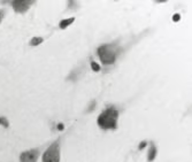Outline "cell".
Here are the masks:
<instances>
[{
  "label": "cell",
  "mask_w": 192,
  "mask_h": 162,
  "mask_svg": "<svg viewBox=\"0 0 192 162\" xmlns=\"http://www.w3.org/2000/svg\"><path fill=\"white\" fill-rule=\"evenodd\" d=\"M119 112L113 107L105 109L98 117V125L104 130H114L117 128Z\"/></svg>",
  "instance_id": "cell-1"
},
{
  "label": "cell",
  "mask_w": 192,
  "mask_h": 162,
  "mask_svg": "<svg viewBox=\"0 0 192 162\" xmlns=\"http://www.w3.org/2000/svg\"><path fill=\"white\" fill-rule=\"evenodd\" d=\"M121 51L119 44L112 43V44H105L98 48V55L100 61L104 65H113L116 61L117 54Z\"/></svg>",
  "instance_id": "cell-2"
},
{
  "label": "cell",
  "mask_w": 192,
  "mask_h": 162,
  "mask_svg": "<svg viewBox=\"0 0 192 162\" xmlns=\"http://www.w3.org/2000/svg\"><path fill=\"white\" fill-rule=\"evenodd\" d=\"M43 162H60V145L59 140L54 143L45 151L43 155Z\"/></svg>",
  "instance_id": "cell-3"
},
{
  "label": "cell",
  "mask_w": 192,
  "mask_h": 162,
  "mask_svg": "<svg viewBox=\"0 0 192 162\" xmlns=\"http://www.w3.org/2000/svg\"><path fill=\"white\" fill-rule=\"evenodd\" d=\"M33 4H35V1H32V0H16V1L12 2L14 11L21 14L26 13L31 7V5H33Z\"/></svg>",
  "instance_id": "cell-4"
},
{
  "label": "cell",
  "mask_w": 192,
  "mask_h": 162,
  "mask_svg": "<svg viewBox=\"0 0 192 162\" xmlns=\"http://www.w3.org/2000/svg\"><path fill=\"white\" fill-rule=\"evenodd\" d=\"M39 156V149L32 148L27 152H23L20 156L21 162H37V159Z\"/></svg>",
  "instance_id": "cell-5"
},
{
  "label": "cell",
  "mask_w": 192,
  "mask_h": 162,
  "mask_svg": "<svg viewBox=\"0 0 192 162\" xmlns=\"http://www.w3.org/2000/svg\"><path fill=\"white\" fill-rule=\"evenodd\" d=\"M155 156H156V147L152 144L151 148H150V152H149V158H147V159H149V161L151 162L155 159Z\"/></svg>",
  "instance_id": "cell-6"
},
{
  "label": "cell",
  "mask_w": 192,
  "mask_h": 162,
  "mask_svg": "<svg viewBox=\"0 0 192 162\" xmlns=\"http://www.w3.org/2000/svg\"><path fill=\"white\" fill-rule=\"evenodd\" d=\"M74 21H75L74 17H70V18H67V20H62V21L60 22V28H61V29H66V28L68 27V26H70Z\"/></svg>",
  "instance_id": "cell-7"
},
{
  "label": "cell",
  "mask_w": 192,
  "mask_h": 162,
  "mask_svg": "<svg viewBox=\"0 0 192 162\" xmlns=\"http://www.w3.org/2000/svg\"><path fill=\"white\" fill-rule=\"evenodd\" d=\"M41 43H43V38L41 37H33L30 41V45L31 46H36V45H39Z\"/></svg>",
  "instance_id": "cell-8"
},
{
  "label": "cell",
  "mask_w": 192,
  "mask_h": 162,
  "mask_svg": "<svg viewBox=\"0 0 192 162\" xmlns=\"http://www.w3.org/2000/svg\"><path fill=\"white\" fill-rule=\"evenodd\" d=\"M91 67H92V69L95 71H99L100 70V66L98 63H96V62H91Z\"/></svg>",
  "instance_id": "cell-9"
},
{
  "label": "cell",
  "mask_w": 192,
  "mask_h": 162,
  "mask_svg": "<svg viewBox=\"0 0 192 162\" xmlns=\"http://www.w3.org/2000/svg\"><path fill=\"white\" fill-rule=\"evenodd\" d=\"M1 123H2V124H4V126H6V128L8 126V122H7L6 119H4V117H1Z\"/></svg>",
  "instance_id": "cell-10"
},
{
  "label": "cell",
  "mask_w": 192,
  "mask_h": 162,
  "mask_svg": "<svg viewBox=\"0 0 192 162\" xmlns=\"http://www.w3.org/2000/svg\"><path fill=\"white\" fill-rule=\"evenodd\" d=\"M179 18H181V15H178V14H175V15H174V17H173V21L177 22Z\"/></svg>",
  "instance_id": "cell-11"
},
{
  "label": "cell",
  "mask_w": 192,
  "mask_h": 162,
  "mask_svg": "<svg viewBox=\"0 0 192 162\" xmlns=\"http://www.w3.org/2000/svg\"><path fill=\"white\" fill-rule=\"evenodd\" d=\"M4 15H5V11L4 9H0V23H1L2 18H4Z\"/></svg>",
  "instance_id": "cell-12"
},
{
  "label": "cell",
  "mask_w": 192,
  "mask_h": 162,
  "mask_svg": "<svg viewBox=\"0 0 192 162\" xmlns=\"http://www.w3.org/2000/svg\"><path fill=\"white\" fill-rule=\"evenodd\" d=\"M145 146H146V141H142L138 148H139V149H143V148H144V147H145Z\"/></svg>",
  "instance_id": "cell-13"
},
{
  "label": "cell",
  "mask_w": 192,
  "mask_h": 162,
  "mask_svg": "<svg viewBox=\"0 0 192 162\" xmlns=\"http://www.w3.org/2000/svg\"><path fill=\"white\" fill-rule=\"evenodd\" d=\"M58 129H59V130H63V124H59V125H58Z\"/></svg>",
  "instance_id": "cell-14"
},
{
  "label": "cell",
  "mask_w": 192,
  "mask_h": 162,
  "mask_svg": "<svg viewBox=\"0 0 192 162\" xmlns=\"http://www.w3.org/2000/svg\"><path fill=\"white\" fill-rule=\"evenodd\" d=\"M0 123H1V117H0Z\"/></svg>",
  "instance_id": "cell-15"
}]
</instances>
